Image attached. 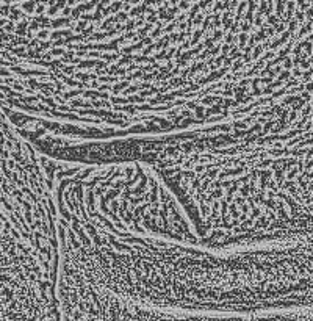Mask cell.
Masks as SVG:
<instances>
[{
  "mask_svg": "<svg viewBox=\"0 0 313 321\" xmlns=\"http://www.w3.org/2000/svg\"><path fill=\"white\" fill-rule=\"evenodd\" d=\"M60 257L138 304L213 313L311 307V238L218 251L102 226L57 207Z\"/></svg>",
  "mask_w": 313,
  "mask_h": 321,
  "instance_id": "cell-2",
  "label": "cell"
},
{
  "mask_svg": "<svg viewBox=\"0 0 313 321\" xmlns=\"http://www.w3.org/2000/svg\"><path fill=\"white\" fill-rule=\"evenodd\" d=\"M252 321H311V307L279 309L251 313Z\"/></svg>",
  "mask_w": 313,
  "mask_h": 321,
  "instance_id": "cell-5",
  "label": "cell"
},
{
  "mask_svg": "<svg viewBox=\"0 0 313 321\" xmlns=\"http://www.w3.org/2000/svg\"><path fill=\"white\" fill-rule=\"evenodd\" d=\"M41 151L61 161L143 163L210 249L311 238V91L222 124L107 141L47 138Z\"/></svg>",
  "mask_w": 313,
  "mask_h": 321,
  "instance_id": "cell-1",
  "label": "cell"
},
{
  "mask_svg": "<svg viewBox=\"0 0 313 321\" xmlns=\"http://www.w3.org/2000/svg\"><path fill=\"white\" fill-rule=\"evenodd\" d=\"M58 299L63 321H252L251 315L186 312L122 299L89 283L60 257Z\"/></svg>",
  "mask_w": 313,
  "mask_h": 321,
  "instance_id": "cell-4",
  "label": "cell"
},
{
  "mask_svg": "<svg viewBox=\"0 0 313 321\" xmlns=\"http://www.w3.org/2000/svg\"><path fill=\"white\" fill-rule=\"evenodd\" d=\"M50 171L57 207L128 233L200 244L177 199L140 161L74 163L50 158Z\"/></svg>",
  "mask_w": 313,
  "mask_h": 321,
  "instance_id": "cell-3",
  "label": "cell"
}]
</instances>
